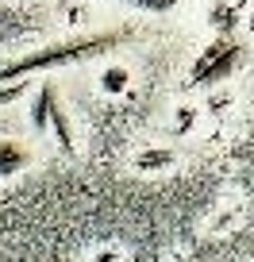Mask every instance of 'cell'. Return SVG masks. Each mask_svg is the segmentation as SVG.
I'll use <instances>...</instances> for the list:
<instances>
[{"label":"cell","instance_id":"cell-4","mask_svg":"<svg viewBox=\"0 0 254 262\" xmlns=\"http://www.w3.org/2000/svg\"><path fill=\"white\" fill-rule=\"evenodd\" d=\"M31 162V150L16 139H0V178H12Z\"/></svg>","mask_w":254,"mask_h":262},{"label":"cell","instance_id":"cell-2","mask_svg":"<svg viewBox=\"0 0 254 262\" xmlns=\"http://www.w3.org/2000/svg\"><path fill=\"white\" fill-rule=\"evenodd\" d=\"M243 58H246V50H243V42H239L235 35L212 39L197 54L193 70H189V89H204V85H216V81H223V77H231L239 66H243Z\"/></svg>","mask_w":254,"mask_h":262},{"label":"cell","instance_id":"cell-1","mask_svg":"<svg viewBox=\"0 0 254 262\" xmlns=\"http://www.w3.org/2000/svg\"><path fill=\"white\" fill-rule=\"evenodd\" d=\"M131 35H135L131 27H108V31L74 35V39H62V42H47V47L31 50V54L12 58V62L0 66V85H8V81H24L27 74L62 70V66H74V62H89V58L112 54V50H120L123 42L131 39Z\"/></svg>","mask_w":254,"mask_h":262},{"label":"cell","instance_id":"cell-8","mask_svg":"<svg viewBox=\"0 0 254 262\" xmlns=\"http://www.w3.org/2000/svg\"><path fill=\"white\" fill-rule=\"evenodd\" d=\"M19 93H24V85H19V81H8V89H0V104H12Z\"/></svg>","mask_w":254,"mask_h":262},{"label":"cell","instance_id":"cell-5","mask_svg":"<svg viewBox=\"0 0 254 262\" xmlns=\"http://www.w3.org/2000/svg\"><path fill=\"white\" fill-rule=\"evenodd\" d=\"M212 24L220 27V35H231V27H235V8H227V4H216L212 8Z\"/></svg>","mask_w":254,"mask_h":262},{"label":"cell","instance_id":"cell-9","mask_svg":"<svg viewBox=\"0 0 254 262\" xmlns=\"http://www.w3.org/2000/svg\"><path fill=\"white\" fill-rule=\"evenodd\" d=\"M123 85V70H108V77H104V89H120Z\"/></svg>","mask_w":254,"mask_h":262},{"label":"cell","instance_id":"cell-7","mask_svg":"<svg viewBox=\"0 0 254 262\" xmlns=\"http://www.w3.org/2000/svg\"><path fill=\"white\" fill-rule=\"evenodd\" d=\"M123 4H131V8H143V12H170L177 0H123Z\"/></svg>","mask_w":254,"mask_h":262},{"label":"cell","instance_id":"cell-6","mask_svg":"<svg viewBox=\"0 0 254 262\" xmlns=\"http://www.w3.org/2000/svg\"><path fill=\"white\" fill-rule=\"evenodd\" d=\"M173 162V150H150V155H139L143 170H158V166H170Z\"/></svg>","mask_w":254,"mask_h":262},{"label":"cell","instance_id":"cell-3","mask_svg":"<svg viewBox=\"0 0 254 262\" xmlns=\"http://www.w3.org/2000/svg\"><path fill=\"white\" fill-rule=\"evenodd\" d=\"M31 123H35V131H47V127H50V131H54V139H58V147L66 150V155H74L70 120H66V112H62V104H58V93H54V85H50V81H42L39 93H35Z\"/></svg>","mask_w":254,"mask_h":262}]
</instances>
